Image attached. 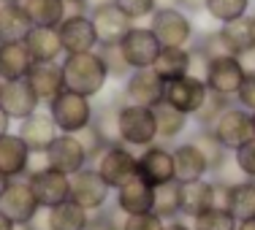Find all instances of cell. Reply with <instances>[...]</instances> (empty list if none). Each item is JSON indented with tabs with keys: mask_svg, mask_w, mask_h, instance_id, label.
Returning <instances> with one entry per match:
<instances>
[{
	"mask_svg": "<svg viewBox=\"0 0 255 230\" xmlns=\"http://www.w3.org/2000/svg\"><path fill=\"white\" fill-rule=\"evenodd\" d=\"M27 84L33 87V92L38 95L41 103H49L54 95H60L65 89L63 65L60 63H33V68L27 74Z\"/></svg>",
	"mask_w": 255,
	"mask_h": 230,
	"instance_id": "22",
	"label": "cell"
},
{
	"mask_svg": "<svg viewBox=\"0 0 255 230\" xmlns=\"http://www.w3.org/2000/svg\"><path fill=\"white\" fill-rule=\"evenodd\" d=\"M19 3L33 27H60V22L65 19L63 0H19Z\"/></svg>",
	"mask_w": 255,
	"mask_h": 230,
	"instance_id": "32",
	"label": "cell"
},
{
	"mask_svg": "<svg viewBox=\"0 0 255 230\" xmlns=\"http://www.w3.org/2000/svg\"><path fill=\"white\" fill-rule=\"evenodd\" d=\"M114 209L123 211L125 217L133 214H147L155 211V187H149L141 176H133L128 184L114 190Z\"/></svg>",
	"mask_w": 255,
	"mask_h": 230,
	"instance_id": "18",
	"label": "cell"
},
{
	"mask_svg": "<svg viewBox=\"0 0 255 230\" xmlns=\"http://www.w3.org/2000/svg\"><path fill=\"white\" fill-rule=\"evenodd\" d=\"M0 3H19V0H0Z\"/></svg>",
	"mask_w": 255,
	"mask_h": 230,
	"instance_id": "58",
	"label": "cell"
},
{
	"mask_svg": "<svg viewBox=\"0 0 255 230\" xmlns=\"http://www.w3.org/2000/svg\"><path fill=\"white\" fill-rule=\"evenodd\" d=\"M163 230H193V225H190V222H185L182 217H177V220H168Z\"/></svg>",
	"mask_w": 255,
	"mask_h": 230,
	"instance_id": "50",
	"label": "cell"
},
{
	"mask_svg": "<svg viewBox=\"0 0 255 230\" xmlns=\"http://www.w3.org/2000/svg\"><path fill=\"white\" fill-rule=\"evenodd\" d=\"M25 46L33 63H60V57L65 54L57 27H30V33L25 35Z\"/></svg>",
	"mask_w": 255,
	"mask_h": 230,
	"instance_id": "23",
	"label": "cell"
},
{
	"mask_svg": "<svg viewBox=\"0 0 255 230\" xmlns=\"http://www.w3.org/2000/svg\"><path fill=\"white\" fill-rule=\"evenodd\" d=\"M3 87H5V78H3V76H0V92H3Z\"/></svg>",
	"mask_w": 255,
	"mask_h": 230,
	"instance_id": "57",
	"label": "cell"
},
{
	"mask_svg": "<svg viewBox=\"0 0 255 230\" xmlns=\"http://www.w3.org/2000/svg\"><path fill=\"white\" fill-rule=\"evenodd\" d=\"M193 49H198L206 60H217V57H228V54H234V52H231V46L226 44V38H223L220 30L204 33L201 38L193 44Z\"/></svg>",
	"mask_w": 255,
	"mask_h": 230,
	"instance_id": "41",
	"label": "cell"
},
{
	"mask_svg": "<svg viewBox=\"0 0 255 230\" xmlns=\"http://www.w3.org/2000/svg\"><path fill=\"white\" fill-rule=\"evenodd\" d=\"M206 0H177V8L187 11V14H198V11H204Z\"/></svg>",
	"mask_w": 255,
	"mask_h": 230,
	"instance_id": "49",
	"label": "cell"
},
{
	"mask_svg": "<svg viewBox=\"0 0 255 230\" xmlns=\"http://www.w3.org/2000/svg\"><path fill=\"white\" fill-rule=\"evenodd\" d=\"M44 160L49 168H57V171L68 173V176H74L84 165H90V157L84 152L82 141L76 136H68V133H60L49 144V149L44 152Z\"/></svg>",
	"mask_w": 255,
	"mask_h": 230,
	"instance_id": "15",
	"label": "cell"
},
{
	"mask_svg": "<svg viewBox=\"0 0 255 230\" xmlns=\"http://www.w3.org/2000/svg\"><path fill=\"white\" fill-rule=\"evenodd\" d=\"M220 33H223L226 44L231 46V52H234L236 57H242V54H247V52H255V27H253L250 14L220 25Z\"/></svg>",
	"mask_w": 255,
	"mask_h": 230,
	"instance_id": "31",
	"label": "cell"
},
{
	"mask_svg": "<svg viewBox=\"0 0 255 230\" xmlns=\"http://www.w3.org/2000/svg\"><path fill=\"white\" fill-rule=\"evenodd\" d=\"M155 214L163 217L166 222L179 217V181L155 187Z\"/></svg>",
	"mask_w": 255,
	"mask_h": 230,
	"instance_id": "38",
	"label": "cell"
},
{
	"mask_svg": "<svg viewBox=\"0 0 255 230\" xmlns=\"http://www.w3.org/2000/svg\"><path fill=\"white\" fill-rule=\"evenodd\" d=\"M209 130L215 133V138L228 152H234V149H239L245 141L253 138V114L245 111L242 106H236V103H231Z\"/></svg>",
	"mask_w": 255,
	"mask_h": 230,
	"instance_id": "11",
	"label": "cell"
},
{
	"mask_svg": "<svg viewBox=\"0 0 255 230\" xmlns=\"http://www.w3.org/2000/svg\"><path fill=\"white\" fill-rule=\"evenodd\" d=\"M112 192L114 190L98 176V171L93 165H84L79 173L71 176V201H76L90 214L106 209L109 201H112Z\"/></svg>",
	"mask_w": 255,
	"mask_h": 230,
	"instance_id": "9",
	"label": "cell"
},
{
	"mask_svg": "<svg viewBox=\"0 0 255 230\" xmlns=\"http://www.w3.org/2000/svg\"><path fill=\"white\" fill-rule=\"evenodd\" d=\"M236 230H255V217H247V220H239Z\"/></svg>",
	"mask_w": 255,
	"mask_h": 230,
	"instance_id": "53",
	"label": "cell"
},
{
	"mask_svg": "<svg viewBox=\"0 0 255 230\" xmlns=\"http://www.w3.org/2000/svg\"><path fill=\"white\" fill-rule=\"evenodd\" d=\"M231 184H234V181L212 179V206H215V209H228V203H231Z\"/></svg>",
	"mask_w": 255,
	"mask_h": 230,
	"instance_id": "48",
	"label": "cell"
},
{
	"mask_svg": "<svg viewBox=\"0 0 255 230\" xmlns=\"http://www.w3.org/2000/svg\"><path fill=\"white\" fill-rule=\"evenodd\" d=\"M149 30L160 41V46H182V49H187L196 41V25H193L190 14L177 8V5L157 8L149 16Z\"/></svg>",
	"mask_w": 255,
	"mask_h": 230,
	"instance_id": "4",
	"label": "cell"
},
{
	"mask_svg": "<svg viewBox=\"0 0 255 230\" xmlns=\"http://www.w3.org/2000/svg\"><path fill=\"white\" fill-rule=\"evenodd\" d=\"M250 5H253V0H206L204 14L209 19L226 25V22H234L239 16H247L250 14Z\"/></svg>",
	"mask_w": 255,
	"mask_h": 230,
	"instance_id": "36",
	"label": "cell"
},
{
	"mask_svg": "<svg viewBox=\"0 0 255 230\" xmlns=\"http://www.w3.org/2000/svg\"><path fill=\"white\" fill-rule=\"evenodd\" d=\"M44 214L49 230H87V222H90V211L82 209L71 198L52 206V209H44Z\"/></svg>",
	"mask_w": 255,
	"mask_h": 230,
	"instance_id": "27",
	"label": "cell"
},
{
	"mask_svg": "<svg viewBox=\"0 0 255 230\" xmlns=\"http://www.w3.org/2000/svg\"><path fill=\"white\" fill-rule=\"evenodd\" d=\"M247 71L242 65V60L236 54H228V57H217V60H209L204 71V84L209 92L215 95H223V98H236L242 81H245Z\"/></svg>",
	"mask_w": 255,
	"mask_h": 230,
	"instance_id": "8",
	"label": "cell"
},
{
	"mask_svg": "<svg viewBox=\"0 0 255 230\" xmlns=\"http://www.w3.org/2000/svg\"><path fill=\"white\" fill-rule=\"evenodd\" d=\"M152 71L163 81H174L179 76L190 74V46L182 49V46H163L157 60L152 63Z\"/></svg>",
	"mask_w": 255,
	"mask_h": 230,
	"instance_id": "29",
	"label": "cell"
},
{
	"mask_svg": "<svg viewBox=\"0 0 255 230\" xmlns=\"http://www.w3.org/2000/svg\"><path fill=\"white\" fill-rule=\"evenodd\" d=\"M0 211L8 214L14 222H30L41 211V206H38V201H35V192H33V187H30L27 176L8 179L3 195H0Z\"/></svg>",
	"mask_w": 255,
	"mask_h": 230,
	"instance_id": "14",
	"label": "cell"
},
{
	"mask_svg": "<svg viewBox=\"0 0 255 230\" xmlns=\"http://www.w3.org/2000/svg\"><path fill=\"white\" fill-rule=\"evenodd\" d=\"M0 106L11 117V122H22L30 114L38 111L41 100L27 84V78H16V81H5L3 92H0Z\"/></svg>",
	"mask_w": 255,
	"mask_h": 230,
	"instance_id": "17",
	"label": "cell"
},
{
	"mask_svg": "<svg viewBox=\"0 0 255 230\" xmlns=\"http://www.w3.org/2000/svg\"><path fill=\"white\" fill-rule=\"evenodd\" d=\"M190 141H193V144H196V147L204 152L206 165H209V176H212V179H217V176H220V173L228 168V162H231V152H228L226 147H223L220 141H217L215 133H212L209 128H198V130L190 136Z\"/></svg>",
	"mask_w": 255,
	"mask_h": 230,
	"instance_id": "28",
	"label": "cell"
},
{
	"mask_svg": "<svg viewBox=\"0 0 255 230\" xmlns=\"http://www.w3.org/2000/svg\"><path fill=\"white\" fill-rule=\"evenodd\" d=\"M228 211L236 220L255 217V179H239L231 184V203Z\"/></svg>",
	"mask_w": 255,
	"mask_h": 230,
	"instance_id": "35",
	"label": "cell"
},
{
	"mask_svg": "<svg viewBox=\"0 0 255 230\" xmlns=\"http://www.w3.org/2000/svg\"><path fill=\"white\" fill-rule=\"evenodd\" d=\"M90 19H93L95 35H98V46L120 44V41L125 38V33L133 27V22L128 19V16L114 3H106V5L93 8V11H90Z\"/></svg>",
	"mask_w": 255,
	"mask_h": 230,
	"instance_id": "19",
	"label": "cell"
},
{
	"mask_svg": "<svg viewBox=\"0 0 255 230\" xmlns=\"http://www.w3.org/2000/svg\"><path fill=\"white\" fill-rule=\"evenodd\" d=\"M138 160V176L149 187H163L168 181H177V168H174V149L166 144L155 141L152 147L136 152Z\"/></svg>",
	"mask_w": 255,
	"mask_h": 230,
	"instance_id": "10",
	"label": "cell"
},
{
	"mask_svg": "<svg viewBox=\"0 0 255 230\" xmlns=\"http://www.w3.org/2000/svg\"><path fill=\"white\" fill-rule=\"evenodd\" d=\"M253 136H255V114H253Z\"/></svg>",
	"mask_w": 255,
	"mask_h": 230,
	"instance_id": "59",
	"label": "cell"
},
{
	"mask_svg": "<svg viewBox=\"0 0 255 230\" xmlns=\"http://www.w3.org/2000/svg\"><path fill=\"white\" fill-rule=\"evenodd\" d=\"M46 111H49L52 122L57 125L60 133H68V136H76L84 128L93 125L95 117V103L93 98H84L79 92H71V89H63L60 95L46 103Z\"/></svg>",
	"mask_w": 255,
	"mask_h": 230,
	"instance_id": "2",
	"label": "cell"
},
{
	"mask_svg": "<svg viewBox=\"0 0 255 230\" xmlns=\"http://www.w3.org/2000/svg\"><path fill=\"white\" fill-rule=\"evenodd\" d=\"M16 133H19V138L27 144V149L33 154H44L46 149H49V144L60 136V130H57V125L52 122L49 111H41V108L35 114H30L27 119H22Z\"/></svg>",
	"mask_w": 255,
	"mask_h": 230,
	"instance_id": "20",
	"label": "cell"
},
{
	"mask_svg": "<svg viewBox=\"0 0 255 230\" xmlns=\"http://www.w3.org/2000/svg\"><path fill=\"white\" fill-rule=\"evenodd\" d=\"M123 95L117 100H109L106 106L95 108L93 128L106 144H123L120 141V106H123Z\"/></svg>",
	"mask_w": 255,
	"mask_h": 230,
	"instance_id": "34",
	"label": "cell"
},
{
	"mask_svg": "<svg viewBox=\"0 0 255 230\" xmlns=\"http://www.w3.org/2000/svg\"><path fill=\"white\" fill-rule=\"evenodd\" d=\"M106 3H114V0H87V8H98V5H106Z\"/></svg>",
	"mask_w": 255,
	"mask_h": 230,
	"instance_id": "54",
	"label": "cell"
},
{
	"mask_svg": "<svg viewBox=\"0 0 255 230\" xmlns=\"http://www.w3.org/2000/svg\"><path fill=\"white\" fill-rule=\"evenodd\" d=\"M190 225H193V230H236L239 220L228 209H215L212 206V209L201 211L198 217H193Z\"/></svg>",
	"mask_w": 255,
	"mask_h": 230,
	"instance_id": "37",
	"label": "cell"
},
{
	"mask_svg": "<svg viewBox=\"0 0 255 230\" xmlns=\"http://www.w3.org/2000/svg\"><path fill=\"white\" fill-rule=\"evenodd\" d=\"M234 103H236V106H242L245 111L255 114V74L245 76V81H242V87H239V92H236Z\"/></svg>",
	"mask_w": 255,
	"mask_h": 230,
	"instance_id": "47",
	"label": "cell"
},
{
	"mask_svg": "<svg viewBox=\"0 0 255 230\" xmlns=\"http://www.w3.org/2000/svg\"><path fill=\"white\" fill-rule=\"evenodd\" d=\"M231 160H234L236 171L242 173V179H255V136L242 144L239 149H234Z\"/></svg>",
	"mask_w": 255,
	"mask_h": 230,
	"instance_id": "42",
	"label": "cell"
},
{
	"mask_svg": "<svg viewBox=\"0 0 255 230\" xmlns=\"http://www.w3.org/2000/svg\"><path fill=\"white\" fill-rule=\"evenodd\" d=\"M5 133H11V117L3 111V106H0V138H3Z\"/></svg>",
	"mask_w": 255,
	"mask_h": 230,
	"instance_id": "51",
	"label": "cell"
},
{
	"mask_svg": "<svg viewBox=\"0 0 255 230\" xmlns=\"http://www.w3.org/2000/svg\"><path fill=\"white\" fill-rule=\"evenodd\" d=\"M250 19H253V27H255V11H253V14H250Z\"/></svg>",
	"mask_w": 255,
	"mask_h": 230,
	"instance_id": "60",
	"label": "cell"
},
{
	"mask_svg": "<svg viewBox=\"0 0 255 230\" xmlns=\"http://www.w3.org/2000/svg\"><path fill=\"white\" fill-rule=\"evenodd\" d=\"M14 225H16V222L11 220L8 214H3V211H0V230H14Z\"/></svg>",
	"mask_w": 255,
	"mask_h": 230,
	"instance_id": "52",
	"label": "cell"
},
{
	"mask_svg": "<svg viewBox=\"0 0 255 230\" xmlns=\"http://www.w3.org/2000/svg\"><path fill=\"white\" fill-rule=\"evenodd\" d=\"M76 138L82 141V147H84V152H87L90 162H93L95 157H98V154L103 152V149L109 147V144L103 141V138L98 136V133H95V128H93V125H90V128H84L82 133H76Z\"/></svg>",
	"mask_w": 255,
	"mask_h": 230,
	"instance_id": "46",
	"label": "cell"
},
{
	"mask_svg": "<svg viewBox=\"0 0 255 230\" xmlns=\"http://www.w3.org/2000/svg\"><path fill=\"white\" fill-rule=\"evenodd\" d=\"M212 209V179L179 181V217L193 220L201 211Z\"/></svg>",
	"mask_w": 255,
	"mask_h": 230,
	"instance_id": "25",
	"label": "cell"
},
{
	"mask_svg": "<svg viewBox=\"0 0 255 230\" xmlns=\"http://www.w3.org/2000/svg\"><path fill=\"white\" fill-rule=\"evenodd\" d=\"M231 98H223V95H215V92H209L206 95V100H204V106L198 108V114L193 119H196V125L198 128H212V125L217 122V117H220L223 111L231 106Z\"/></svg>",
	"mask_w": 255,
	"mask_h": 230,
	"instance_id": "40",
	"label": "cell"
},
{
	"mask_svg": "<svg viewBox=\"0 0 255 230\" xmlns=\"http://www.w3.org/2000/svg\"><path fill=\"white\" fill-rule=\"evenodd\" d=\"M174 149V168H177V181H196V179H206L209 176V165H206L204 152L196 144L187 141L177 144Z\"/></svg>",
	"mask_w": 255,
	"mask_h": 230,
	"instance_id": "24",
	"label": "cell"
},
{
	"mask_svg": "<svg viewBox=\"0 0 255 230\" xmlns=\"http://www.w3.org/2000/svg\"><path fill=\"white\" fill-rule=\"evenodd\" d=\"M166 228V220L157 217L155 211H147V214H133L123 220V230H163Z\"/></svg>",
	"mask_w": 255,
	"mask_h": 230,
	"instance_id": "45",
	"label": "cell"
},
{
	"mask_svg": "<svg viewBox=\"0 0 255 230\" xmlns=\"http://www.w3.org/2000/svg\"><path fill=\"white\" fill-rule=\"evenodd\" d=\"M120 95H123L125 103L155 108L163 103V98H166V81H163L152 68H138V71H130V74H128Z\"/></svg>",
	"mask_w": 255,
	"mask_h": 230,
	"instance_id": "7",
	"label": "cell"
},
{
	"mask_svg": "<svg viewBox=\"0 0 255 230\" xmlns=\"http://www.w3.org/2000/svg\"><path fill=\"white\" fill-rule=\"evenodd\" d=\"M63 81L65 89L79 92L84 98H98L109 84V71L103 65L101 52H82V54H65L63 57Z\"/></svg>",
	"mask_w": 255,
	"mask_h": 230,
	"instance_id": "1",
	"label": "cell"
},
{
	"mask_svg": "<svg viewBox=\"0 0 255 230\" xmlns=\"http://www.w3.org/2000/svg\"><path fill=\"white\" fill-rule=\"evenodd\" d=\"M114 5L123 11L133 25L141 22V19H149L157 11V0H114Z\"/></svg>",
	"mask_w": 255,
	"mask_h": 230,
	"instance_id": "43",
	"label": "cell"
},
{
	"mask_svg": "<svg viewBox=\"0 0 255 230\" xmlns=\"http://www.w3.org/2000/svg\"><path fill=\"white\" fill-rule=\"evenodd\" d=\"M60 44L65 54H82V52H95L98 49V35H95L93 19L90 14L82 16H65L57 27Z\"/></svg>",
	"mask_w": 255,
	"mask_h": 230,
	"instance_id": "16",
	"label": "cell"
},
{
	"mask_svg": "<svg viewBox=\"0 0 255 230\" xmlns=\"http://www.w3.org/2000/svg\"><path fill=\"white\" fill-rule=\"evenodd\" d=\"M120 141H123L125 147L136 149V152L152 147L157 141L155 108L123 103V106H120Z\"/></svg>",
	"mask_w": 255,
	"mask_h": 230,
	"instance_id": "3",
	"label": "cell"
},
{
	"mask_svg": "<svg viewBox=\"0 0 255 230\" xmlns=\"http://www.w3.org/2000/svg\"><path fill=\"white\" fill-rule=\"evenodd\" d=\"M30 162H33V152H30L27 144L19 138V133H5L0 138V173L5 179L27 176Z\"/></svg>",
	"mask_w": 255,
	"mask_h": 230,
	"instance_id": "21",
	"label": "cell"
},
{
	"mask_svg": "<svg viewBox=\"0 0 255 230\" xmlns=\"http://www.w3.org/2000/svg\"><path fill=\"white\" fill-rule=\"evenodd\" d=\"M90 165L98 171V176L106 181L112 190H120V187L128 184L133 176H138L136 149L125 147V144H109Z\"/></svg>",
	"mask_w": 255,
	"mask_h": 230,
	"instance_id": "5",
	"label": "cell"
},
{
	"mask_svg": "<svg viewBox=\"0 0 255 230\" xmlns=\"http://www.w3.org/2000/svg\"><path fill=\"white\" fill-rule=\"evenodd\" d=\"M101 57H103V65H106L109 71V78H120V81H125L128 74H130V65H128V60L123 57V49H120V44H106V46H98Z\"/></svg>",
	"mask_w": 255,
	"mask_h": 230,
	"instance_id": "39",
	"label": "cell"
},
{
	"mask_svg": "<svg viewBox=\"0 0 255 230\" xmlns=\"http://www.w3.org/2000/svg\"><path fill=\"white\" fill-rule=\"evenodd\" d=\"M14 230H33V225H30V222H16Z\"/></svg>",
	"mask_w": 255,
	"mask_h": 230,
	"instance_id": "55",
	"label": "cell"
},
{
	"mask_svg": "<svg viewBox=\"0 0 255 230\" xmlns=\"http://www.w3.org/2000/svg\"><path fill=\"white\" fill-rule=\"evenodd\" d=\"M206 95H209V89H206L204 78L187 74V76L174 78V81H166V98H163V103H168L171 108L187 114V117H196L198 108L204 106Z\"/></svg>",
	"mask_w": 255,
	"mask_h": 230,
	"instance_id": "12",
	"label": "cell"
},
{
	"mask_svg": "<svg viewBox=\"0 0 255 230\" xmlns=\"http://www.w3.org/2000/svg\"><path fill=\"white\" fill-rule=\"evenodd\" d=\"M30 68H33V57H30L25 41H3L0 44V76L5 81L27 78Z\"/></svg>",
	"mask_w": 255,
	"mask_h": 230,
	"instance_id": "26",
	"label": "cell"
},
{
	"mask_svg": "<svg viewBox=\"0 0 255 230\" xmlns=\"http://www.w3.org/2000/svg\"><path fill=\"white\" fill-rule=\"evenodd\" d=\"M27 181L35 192V201L41 209H52V206L63 203L71 198V176L57 168H49L46 160L41 165H30Z\"/></svg>",
	"mask_w": 255,
	"mask_h": 230,
	"instance_id": "6",
	"label": "cell"
},
{
	"mask_svg": "<svg viewBox=\"0 0 255 230\" xmlns=\"http://www.w3.org/2000/svg\"><path fill=\"white\" fill-rule=\"evenodd\" d=\"M5 184H8V179L3 176V173H0V195H3V190H5Z\"/></svg>",
	"mask_w": 255,
	"mask_h": 230,
	"instance_id": "56",
	"label": "cell"
},
{
	"mask_svg": "<svg viewBox=\"0 0 255 230\" xmlns=\"http://www.w3.org/2000/svg\"><path fill=\"white\" fill-rule=\"evenodd\" d=\"M155 122H157V141H177L187 130L190 117L171 108L168 103H160V106H155Z\"/></svg>",
	"mask_w": 255,
	"mask_h": 230,
	"instance_id": "33",
	"label": "cell"
},
{
	"mask_svg": "<svg viewBox=\"0 0 255 230\" xmlns=\"http://www.w3.org/2000/svg\"><path fill=\"white\" fill-rule=\"evenodd\" d=\"M120 49H123V57L128 60V65L133 71H138V68H152V63L157 60L163 46L149 27L133 25L125 33V38L120 41Z\"/></svg>",
	"mask_w": 255,
	"mask_h": 230,
	"instance_id": "13",
	"label": "cell"
},
{
	"mask_svg": "<svg viewBox=\"0 0 255 230\" xmlns=\"http://www.w3.org/2000/svg\"><path fill=\"white\" fill-rule=\"evenodd\" d=\"M123 220H125L123 211H117L114 206H106V209L90 214L87 230H123Z\"/></svg>",
	"mask_w": 255,
	"mask_h": 230,
	"instance_id": "44",
	"label": "cell"
},
{
	"mask_svg": "<svg viewBox=\"0 0 255 230\" xmlns=\"http://www.w3.org/2000/svg\"><path fill=\"white\" fill-rule=\"evenodd\" d=\"M33 22L22 3H0V44L3 41H25Z\"/></svg>",
	"mask_w": 255,
	"mask_h": 230,
	"instance_id": "30",
	"label": "cell"
}]
</instances>
